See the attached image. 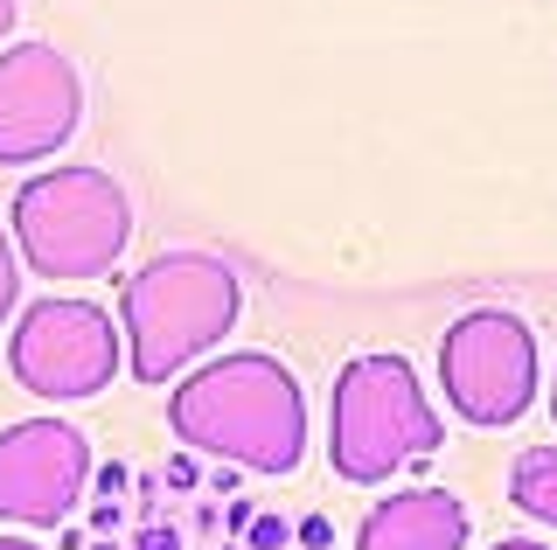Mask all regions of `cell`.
<instances>
[{
	"mask_svg": "<svg viewBox=\"0 0 557 550\" xmlns=\"http://www.w3.org/2000/svg\"><path fill=\"white\" fill-rule=\"evenodd\" d=\"M446 446V425L432 398L418 390L405 355H356L335 376V404H327V460L348 488H376L405 460H425Z\"/></svg>",
	"mask_w": 557,
	"mask_h": 550,
	"instance_id": "obj_4",
	"label": "cell"
},
{
	"mask_svg": "<svg viewBox=\"0 0 557 550\" xmlns=\"http://www.w3.org/2000/svg\"><path fill=\"white\" fill-rule=\"evenodd\" d=\"M14 14H22V0H0V42L14 36Z\"/></svg>",
	"mask_w": 557,
	"mask_h": 550,
	"instance_id": "obj_14",
	"label": "cell"
},
{
	"mask_svg": "<svg viewBox=\"0 0 557 550\" xmlns=\"http://www.w3.org/2000/svg\"><path fill=\"white\" fill-rule=\"evenodd\" d=\"M509 502L522 515H536V523L557 529V446H530V453L516 460L509 474Z\"/></svg>",
	"mask_w": 557,
	"mask_h": 550,
	"instance_id": "obj_10",
	"label": "cell"
},
{
	"mask_svg": "<svg viewBox=\"0 0 557 550\" xmlns=\"http://www.w3.org/2000/svg\"><path fill=\"white\" fill-rule=\"evenodd\" d=\"M91 480V439L63 418H22L0 433V523L57 529Z\"/></svg>",
	"mask_w": 557,
	"mask_h": 550,
	"instance_id": "obj_8",
	"label": "cell"
},
{
	"mask_svg": "<svg viewBox=\"0 0 557 550\" xmlns=\"http://www.w3.org/2000/svg\"><path fill=\"white\" fill-rule=\"evenodd\" d=\"M168 425L188 453H209L223 467L293 474L307 453V390L278 355L237 349L174 384Z\"/></svg>",
	"mask_w": 557,
	"mask_h": 550,
	"instance_id": "obj_1",
	"label": "cell"
},
{
	"mask_svg": "<svg viewBox=\"0 0 557 550\" xmlns=\"http://www.w3.org/2000/svg\"><path fill=\"white\" fill-rule=\"evenodd\" d=\"M14 300H22V272H14V230H0V328H8Z\"/></svg>",
	"mask_w": 557,
	"mask_h": 550,
	"instance_id": "obj_11",
	"label": "cell"
},
{
	"mask_svg": "<svg viewBox=\"0 0 557 550\" xmlns=\"http://www.w3.org/2000/svg\"><path fill=\"white\" fill-rule=\"evenodd\" d=\"M84 84L57 42H8L0 49V167L57 161L77 140Z\"/></svg>",
	"mask_w": 557,
	"mask_h": 550,
	"instance_id": "obj_7",
	"label": "cell"
},
{
	"mask_svg": "<svg viewBox=\"0 0 557 550\" xmlns=\"http://www.w3.org/2000/svg\"><path fill=\"white\" fill-rule=\"evenodd\" d=\"M300 543L307 550H327V523H321V515H307V523H300Z\"/></svg>",
	"mask_w": 557,
	"mask_h": 550,
	"instance_id": "obj_13",
	"label": "cell"
},
{
	"mask_svg": "<svg viewBox=\"0 0 557 550\" xmlns=\"http://www.w3.org/2000/svg\"><path fill=\"white\" fill-rule=\"evenodd\" d=\"M550 411H557V390H550Z\"/></svg>",
	"mask_w": 557,
	"mask_h": 550,
	"instance_id": "obj_18",
	"label": "cell"
},
{
	"mask_svg": "<svg viewBox=\"0 0 557 550\" xmlns=\"http://www.w3.org/2000/svg\"><path fill=\"white\" fill-rule=\"evenodd\" d=\"M440 390L481 433H502L536 404V335L502 307L460 314L440 341Z\"/></svg>",
	"mask_w": 557,
	"mask_h": 550,
	"instance_id": "obj_6",
	"label": "cell"
},
{
	"mask_svg": "<svg viewBox=\"0 0 557 550\" xmlns=\"http://www.w3.org/2000/svg\"><path fill=\"white\" fill-rule=\"evenodd\" d=\"M244 286L223 258L209 251H161L126 279L119 293V328H126V370L139 384H168L196 355H209L237 328Z\"/></svg>",
	"mask_w": 557,
	"mask_h": 550,
	"instance_id": "obj_2",
	"label": "cell"
},
{
	"mask_svg": "<svg viewBox=\"0 0 557 550\" xmlns=\"http://www.w3.org/2000/svg\"><path fill=\"white\" fill-rule=\"evenodd\" d=\"M467 502L453 488H405L376 502L356 529V550H460L467 543Z\"/></svg>",
	"mask_w": 557,
	"mask_h": 550,
	"instance_id": "obj_9",
	"label": "cell"
},
{
	"mask_svg": "<svg viewBox=\"0 0 557 550\" xmlns=\"http://www.w3.org/2000/svg\"><path fill=\"white\" fill-rule=\"evenodd\" d=\"M8 230L35 279H104L133 245V202L104 167H42L14 188Z\"/></svg>",
	"mask_w": 557,
	"mask_h": 550,
	"instance_id": "obj_3",
	"label": "cell"
},
{
	"mask_svg": "<svg viewBox=\"0 0 557 550\" xmlns=\"http://www.w3.org/2000/svg\"><path fill=\"white\" fill-rule=\"evenodd\" d=\"M8 370L28 398L77 404L112 390V376L126 370V328H112V314L91 300H35L8 335Z\"/></svg>",
	"mask_w": 557,
	"mask_h": 550,
	"instance_id": "obj_5",
	"label": "cell"
},
{
	"mask_svg": "<svg viewBox=\"0 0 557 550\" xmlns=\"http://www.w3.org/2000/svg\"><path fill=\"white\" fill-rule=\"evenodd\" d=\"M251 550H286V523H278V515H251Z\"/></svg>",
	"mask_w": 557,
	"mask_h": 550,
	"instance_id": "obj_12",
	"label": "cell"
},
{
	"mask_svg": "<svg viewBox=\"0 0 557 550\" xmlns=\"http://www.w3.org/2000/svg\"><path fill=\"white\" fill-rule=\"evenodd\" d=\"M495 550H550V543H530V537H502Z\"/></svg>",
	"mask_w": 557,
	"mask_h": 550,
	"instance_id": "obj_15",
	"label": "cell"
},
{
	"mask_svg": "<svg viewBox=\"0 0 557 550\" xmlns=\"http://www.w3.org/2000/svg\"><path fill=\"white\" fill-rule=\"evenodd\" d=\"M0 550H42V543H28V537H0Z\"/></svg>",
	"mask_w": 557,
	"mask_h": 550,
	"instance_id": "obj_17",
	"label": "cell"
},
{
	"mask_svg": "<svg viewBox=\"0 0 557 550\" xmlns=\"http://www.w3.org/2000/svg\"><path fill=\"white\" fill-rule=\"evenodd\" d=\"M139 550H174V529H168V537H161V529H153V537L139 543Z\"/></svg>",
	"mask_w": 557,
	"mask_h": 550,
	"instance_id": "obj_16",
	"label": "cell"
}]
</instances>
